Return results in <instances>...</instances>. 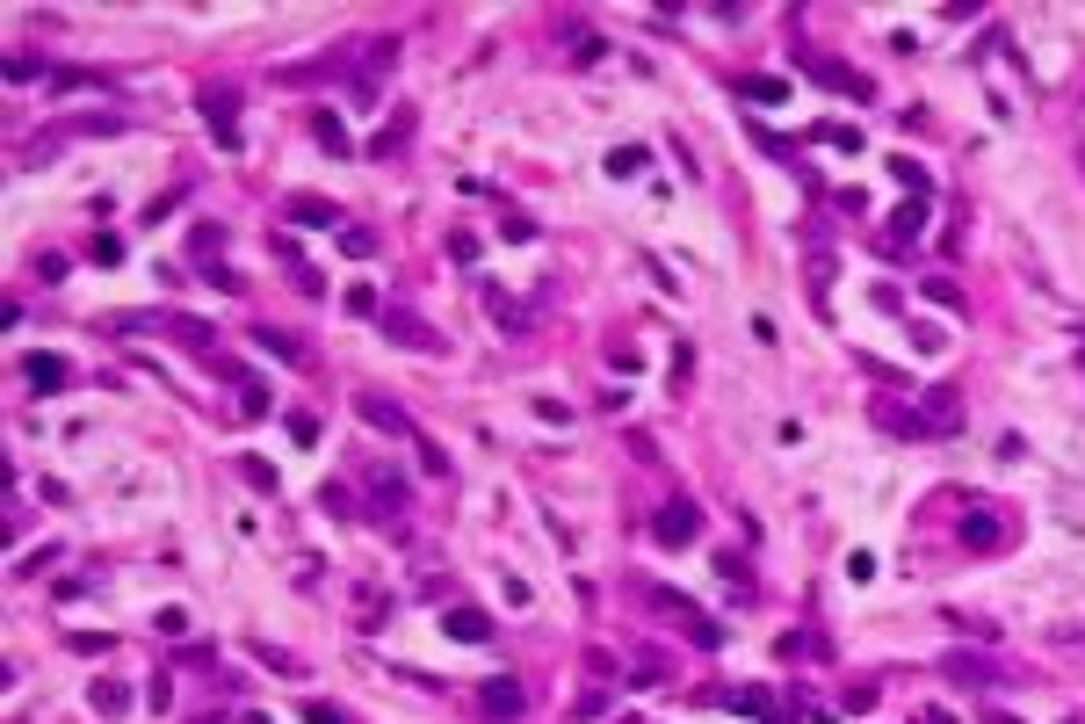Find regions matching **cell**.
I'll use <instances>...</instances> for the list:
<instances>
[{"mask_svg": "<svg viewBox=\"0 0 1085 724\" xmlns=\"http://www.w3.org/2000/svg\"><path fill=\"white\" fill-rule=\"evenodd\" d=\"M912 420H919V435H926V442L963 435V391H955L948 377H941V384H926V391H919V406H912Z\"/></svg>", "mask_w": 1085, "mask_h": 724, "instance_id": "1", "label": "cell"}, {"mask_svg": "<svg viewBox=\"0 0 1085 724\" xmlns=\"http://www.w3.org/2000/svg\"><path fill=\"white\" fill-rule=\"evenodd\" d=\"M196 109H203V124L217 131V153H239V87H196Z\"/></svg>", "mask_w": 1085, "mask_h": 724, "instance_id": "2", "label": "cell"}, {"mask_svg": "<svg viewBox=\"0 0 1085 724\" xmlns=\"http://www.w3.org/2000/svg\"><path fill=\"white\" fill-rule=\"evenodd\" d=\"M651 536H659V543H695L702 536V507L695 500H666L659 522H651Z\"/></svg>", "mask_w": 1085, "mask_h": 724, "instance_id": "3", "label": "cell"}, {"mask_svg": "<svg viewBox=\"0 0 1085 724\" xmlns=\"http://www.w3.org/2000/svg\"><path fill=\"white\" fill-rule=\"evenodd\" d=\"M811 80H825L832 95H847V102H868V95H876V87H868L854 66H840V58H811Z\"/></svg>", "mask_w": 1085, "mask_h": 724, "instance_id": "4", "label": "cell"}, {"mask_svg": "<svg viewBox=\"0 0 1085 724\" xmlns=\"http://www.w3.org/2000/svg\"><path fill=\"white\" fill-rule=\"evenodd\" d=\"M999 543H1006V522L991 515V507H970L963 515V551H999Z\"/></svg>", "mask_w": 1085, "mask_h": 724, "instance_id": "5", "label": "cell"}, {"mask_svg": "<svg viewBox=\"0 0 1085 724\" xmlns=\"http://www.w3.org/2000/svg\"><path fill=\"white\" fill-rule=\"evenodd\" d=\"M355 406H362V420H369V428H384V435H413V420H406V406H391L384 391H362Z\"/></svg>", "mask_w": 1085, "mask_h": 724, "instance_id": "6", "label": "cell"}, {"mask_svg": "<svg viewBox=\"0 0 1085 724\" xmlns=\"http://www.w3.org/2000/svg\"><path fill=\"white\" fill-rule=\"evenodd\" d=\"M22 377H29V391H66L73 384L66 355H22Z\"/></svg>", "mask_w": 1085, "mask_h": 724, "instance_id": "7", "label": "cell"}, {"mask_svg": "<svg viewBox=\"0 0 1085 724\" xmlns=\"http://www.w3.org/2000/svg\"><path fill=\"white\" fill-rule=\"evenodd\" d=\"M442 630H449L456 645H485V638H492V616H478V609H449Z\"/></svg>", "mask_w": 1085, "mask_h": 724, "instance_id": "8", "label": "cell"}, {"mask_svg": "<svg viewBox=\"0 0 1085 724\" xmlns=\"http://www.w3.org/2000/svg\"><path fill=\"white\" fill-rule=\"evenodd\" d=\"M948 681H955V688H999L991 659H970V652H955V659H948Z\"/></svg>", "mask_w": 1085, "mask_h": 724, "instance_id": "9", "label": "cell"}, {"mask_svg": "<svg viewBox=\"0 0 1085 724\" xmlns=\"http://www.w3.org/2000/svg\"><path fill=\"white\" fill-rule=\"evenodd\" d=\"M384 334H391V341H406V348H427V355L442 348V334H427L413 312H391V319H384Z\"/></svg>", "mask_w": 1085, "mask_h": 724, "instance_id": "10", "label": "cell"}, {"mask_svg": "<svg viewBox=\"0 0 1085 724\" xmlns=\"http://www.w3.org/2000/svg\"><path fill=\"white\" fill-rule=\"evenodd\" d=\"M478 703H485L492 717H521V703H529V696H521V681H485Z\"/></svg>", "mask_w": 1085, "mask_h": 724, "instance_id": "11", "label": "cell"}, {"mask_svg": "<svg viewBox=\"0 0 1085 724\" xmlns=\"http://www.w3.org/2000/svg\"><path fill=\"white\" fill-rule=\"evenodd\" d=\"M738 95L767 109V102H782V95H789V80H774V73H746V80H738Z\"/></svg>", "mask_w": 1085, "mask_h": 724, "instance_id": "12", "label": "cell"}, {"mask_svg": "<svg viewBox=\"0 0 1085 724\" xmlns=\"http://www.w3.org/2000/svg\"><path fill=\"white\" fill-rule=\"evenodd\" d=\"M95 131H123V116H109V109H102V116H73V124H58L51 138H95ZM51 138H44V145H51Z\"/></svg>", "mask_w": 1085, "mask_h": 724, "instance_id": "13", "label": "cell"}, {"mask_svg": "<svg viewBox=\"0 0 1085 724\" xmlns=\"http://www.w3.org/2000/svg\"><path fill=\"white\" fill-rule=\"evenodd\" d=\"M87 703H95L102 717H123V710H131V688H123V681H95V688H87Z\"/></svg>", "mask_w": 1085, "mask_h": 724, "instance_id": "14", "label": "cell"}, {"mask_svg": "<svg viewBox=\"0 0 1085 724\" xmlns=\"http://www.w3.org/2000/svg\"><path fill=\"white\" fill-rule=\"evenodd\" d=\"M290 218H297V225H340V203H326V196H297V203H290Z\"/></svg>", "mask_w": 1085, "mask_h": 724, "instance_id": "15", "label": "cell"}, {"mask_svg": "<svg viewBox=\"0 0 1085 724\" xmlns=\"http://www.w3.org/2000/svg\"><path fill=\"white\" fill-rule=\"evenodd\" d=\"M254 348H268L275 362H297V341H290V334H275V326H254Z\"/></svg>", "mask_w": 1085, "mask_h": 724, "instance_id": "16", "label": "cell"}, {"mask_svg": "<svg viewBox=\"0 0 1085 724\" xmlns=\"http://www.w3.org/2000/svg\"><path fill=\"white\" fill-rule=\"evenodd\" d=\"M312 131L326 138V153H348V131H340V116H326V109H319V116H312Z\"/></svg>", "mask_w": 1085, "mask_h": 724, "instance_id": "17", "label": "cell"}, {"mask_svg": "<svg viewBox=\"0 0 1085 724\" xmlns=\"http://www.w3.org/2000/svg\"><path fill=\"white\" fill-rule=\"evenodd\" d=\"M340 305H348V312H355V319H369V312H377V290H369V283H355V290H348V297H340Z\"/></svg>", "mask_w": 1085, "mask_h": 724, "instance_id": "18", "label": "cell"}, {"mask_svg": "<svg viewBox=\"0 0 1085 724\" xmlns=\"http://www.w3.org/2000/svg\"><path fill=\"white\" fill-rule=\"evenodd\" d=\"M239 406H246V413H268V384H254V377H239Z\"/></svg>", "mask_w": 1085, "mask_h": 724, "instance_id": "19", "label": "cell"}, {"mask_svg": "<svg viewBox=\"0 0 1085 724\" xmlns=\"http://www.w3.org/2000/svg\"><path fill=\"white\" fill-rule=\"evenodd\" d=\"M377 500L398 515V507H406V478H398V471H391V478H377Z\"/></svg>", "mask_w": 1085, "mask_h": 724, "instance_id": "20", "label": "cell"}, {"mask_svg": "<svg viewBox=\"0 0 1085 724\" xmlns=\"http://www.w3.org/2000/svg\"><path fill=\"white\" fill-rule=\"evenodd\" d=\"M290 283H297L304 297H319V290H326V283H319V268H304V261H290Z\"/></svg>", "mask_w": 1085, "mask_h": 724, "instance_id": "21", "label": "cell"}, {"mask_svg": "<svg viewBox=\"0 0 1085 724\" xmlns=\"http://www.w3.org/2000/svg\"><path fill=\"white\" fill-rule=\"evenodd\" d=\"M897 232H905V239L926 232V203H905V210H897Z\"/></svg>", "mask_w": 1085, "mask_h": 724, "instance_id": "22", "label": "cell"}, {"mask_svg": "<svg viewBox=\"0 0 1085 724\" xmlns=\"http://www.w3.org/2000/svg\"><path fill=\"white\" fill-rule=\"evenodd\" d=\"M340 247H348V254H355V261H362V254H369V247H377V239H369V232H362V225H348V232H340Z\"/></svg>", "mask_w": 1085, "mask_h": 724, "instance_id": "23", "label": "cell"}, {"mask_svg": "<svg viewBox=\"0 0 1085 724\" xmlns=\"http://www.w3.org/2000/svg\"><path fill=\"white\" fill-rule=\"evenodd\" d=\"M449 254L456 261H478V232H449Z\"/></svg>", "mask_w": 1085, "mask_h": 724, "instance_id": "24", "label": "cell"}, {"mask_svg": "<svg viewBox=\"0 0 1085 724\" xmlns=\"http://www.w3.org/2000/svg\"><path fill=\"white\" fill-rule=\"evenodd\" d=\"M174 334L189 341V348H210V326H196V319H174Z\"/></svg>", "mask_w": 1085, "mask_h": 724, "instance_id": "25", "label": "cell"}, {"mask_svg": "<svg viewBox=\"0 0 1085 724\" xmlns=\"http://www.w3.org/2000/svg\"><path fill=\"white\" fill-rule=\"evenodd\" d=\"M890 174H897V181H905V189H926V174H919V167H912L905 153H897V160H890Z\"/></svg>", "mask_w": 1085, "mask_h": 724, "instance_id": "26", "label": "cell"}, {"mask_svg": "<svg viewBox=\"0 0 1085 724\" xmlns=\"http://www.w3.org/2000/svg\"><path fill=\"white\" fill-rule=\"evenodd\" d=\"M116 254H123V239H116V232H102V239H95V261H102V268H116Z\"/></svg>", "mask_w": 1085, "mask_h": 724, "instance_id": "27", "label": "cell"}, {"mask_svg": "<svg viewBox=\"0 0 1085 724\" xmlns=\"http://www.w3.org/2000/svg\"><path fill=\"white\" fill-rule=\"evenodd\" d=\"M608 174H644V153H608Z\"/></svg>", "mask_w": 1085, "mask_h": 724, "instance_id": "28", "label": "cell"}, {"mask_svg": "<svg viewBox=\"0 0 1085 724\" xmlns=\"http://www.w3.org/2000/svg\"><path fill=\"white\" fill-rule=\"evenodd\" d=\"M304 724H348V717H340L333 703H312V710H304Z\"/></svg>", "mask_w": 1085, "mask_h": 724, "instance_id": "29", "label": "cell"}, {"mask_svg": "<svg viewBox=\"0 0 1085 724\" xmlns=\"http://www.w3.org/2000/svg\"><path fill=\"white\" fill-rule=\"evenodd\" d=\"M991 724H1020V717H1006V710H999V717H991Z\"/></svg>", "mask_w": 1085, "mask_h": 724, "instance_id": "30", "label": "cell"}, {"mask_svg": "<svg viewBox=\"0 0 1085 724\" xmlns=\"http://www.w3.org/2000/svg\"><path fill=\"white\" fill-rule=\"evenodd\" d=\"M623 724H644V717H623Z\"/></svg>", "mask_w": 1085, "mask_h": 724, "instance_id": "31", "label": "cell"}]
</instances>
